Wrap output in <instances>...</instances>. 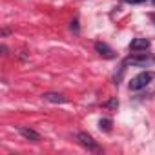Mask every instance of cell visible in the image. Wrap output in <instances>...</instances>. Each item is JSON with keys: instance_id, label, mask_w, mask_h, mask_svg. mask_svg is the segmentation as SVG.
<instances>
[{"instance_id": "6da1fadb", "label": "cell", "mask_w": 155, "mask_h": 155, "mask_svg": "<svg viewBox=\"0 0 155 155\" xmlns=\"http://www.w3.org/2000/svg\"><path fill=\"white\" fill-rule=\"evenodd\" d=\"M153 79H155V73H153V71H142V73L135 75L133 79L130 81V90H131V91H139V90L146 88Z\"/></svg>"}, {"instance_id": "7a4b0ae2", "label": "cell", "mask_w": 155, "mask_h": 155, "mask_svg": "<svg viewBox=\"0 0 155 155\" xmlns=\"http://www.w3.org/2000/svg\"><path fill=\"white\" fill-rule=\"evenodd\" d=\"M151 64H155V57L144 53H137L124 60V66H135V68H150Z\"/></svg>"}, {"instance_id": "3957f363", "label": "cell", "mask_w": 155, "mask_h": 155, "mask_svg": "<svg viewBox=\"0 0 155 155\" xmlns=\"http://www.w3.org/2000/svg\"><path fill=\"white\" fill-rule=\"evenodd\" d=\"M77 139H79V140H81V144H82V146H86L90 151H99V150H101V148H99V144L93 140V137H91V135H88V133H84V131H81L79 135H77Z\"/></svg>"}, {"instance_id": "277c9868", "label": "cell", "mask_w": 155, "mask_h": 155, "mask_svg": "<svg viewBox=\"0 0 155 155\" xmlns=\"http://www.w3.org/2000/svg\"><path fill=\"white\" fill-rule=\"evenodd\" d=\"M150 48V40L148 38H133L130 42V51L133 53H140V51H146Z\"/></svg>"}, {"instance_id": "5b68a950", "label": "cell", "mask_w": 155, "mask_h": 155, "mask_svg": "<svg viewBox=\"0 0 155 155\" xmlns=\"http://www.w3.org/2000/svg\"><path fill=\"white\" fill-rule=\"evenodd\" d=\"M95 49H97V53H99L101 57H104V58H113V57H115V51H113L106 42H97V44H95Z\"/></svg>"}, {"instance_id": "8992f818", "label": "cell", "mask_w": 155, "mask_h": 155, "mask_svg": "<svg viewBox=\"0 0 155 155\" xmlns=\"http://www.w3.org/2000/svg\"><path fill=\"white\" fill-rule=\"evenodd\" d=\"M18 131H20V135H22L24 139H28V140H31V142H38V140H40V135H38L35 130H31V128H24V126H20Z\"/></svg>"}, {"instance_id": "52a82bcc", "label": "cell", "mask_w": 155, "mask_h": 155, "mask_svg": "<svg viewBox=\"0 0 155 155\" xmlns=\"http://www.w3.org/2000/svg\"><path fill=\"white\" fill-rule=\"evenodd\" d=\"M42 97H44V101L53 102V104H64L66 102V97H62L60 93H44Z\"/></svg>"}, {"instance_id": "ba28073f", "label": "cell", "mask_w": 155, "mask_h": 155, "mask_svg": "<svg viewBox=\"0 0 155 155\" xmlns=\"http://www.w3.org/2000/svg\"><path fill=\"white\" fill-rule=\"evenodd\" d=\"M99 128H101L102 131L110 133V131H111V119H101V120H99Z\"/></svg>"}, {"instance_id": "9c48e42d", "label": "cell", "mask_w": 155, "mask_h": 155, "mask_svg": "<svg viewBox=\"0 0 155 155\" xmlns=\"http://www.w3.org/2000/svg\"><path fill=\"white\" fill-rule=\"evenodd\" d=\"M104 106H106V108H117V106H119V102H117V99H111V101H110V102H106Z\"/></svg>"}, {"instance_id": "30bf717a", "label": "cell", "mask_w": 155, "mask_h": 155, "mask_svg": "<svg viewBox=\"0 0 155 155\" xmlns=\"http://www.w3.org/2000/svg\"><path fill=\"white\" fill-rule=\"evenodd\" d=\"M128 4H140V2H146V0H124Z\"/></svg>"}, {"instance_id": "8fae6325", "label": "cell", "mask_w": 155, "mask_h": 155, "mask_svg": "<svg viewBox=\"0 0 155 155\" xmlns=\"http://www.w3.org/2000/svg\"><path fill=\"white\" fill-rule=\"evenodd\" d=\"M150 18H151L153 22H155V13H153V15H150Z\"/></svg>"}, {"instance_id": "7c38bea8", "label": "cell", "mask_w": 155, "mask_h": 155, "mask_svg": "<svg viewBox=\"0 0 155 155\" xmlns=\"http://www.w3.org/2000/svg\"><path fill=\"white\" fill-rule=\"evenodd\" d=\"M151 2H153V6H155V0H151Z\"/></svg>"}]
</instances>
